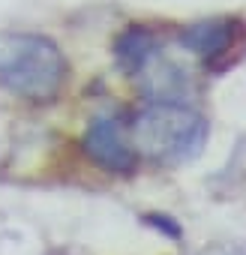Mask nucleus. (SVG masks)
Listing matches in <instances>:
<instances>
[{
  "label": "nucleus",
  "instance_id": "1",
  "mask_svg": "<svg viewBox=\"0 0 246 255\" xmlns=\"http://www.w3.org/2000/svg\"><path fill=\"white\" fill-rule=\"evenodd\" d=\"M0 81L15 96L51 102L66 81V60L51 39L18 33L0 42Z\"/></svg>",
  "mask_w": 246,
  "mask_h": 255
},
{
  "label": "nucleus",
  "instance_id": "2",
  "mask_svg": "<svg viewBox=\"0 0 246 255\" xmlns=\"http://www.w3.org/2000/svg\"><path fill=\"white\" fill-rule=\"evenodd\" d=\"M207 138V120L177 102H153L132 123V147L159 162L192 159Z\"/></svg>",
  "mask_w": 246,
  "mask_h": 255
},
{
  "label": "nucleus",
  "instance_id": "3",
  "mask_svg": "<svg viewBox=\"0 0 246 255\" xmlns=\"http://www.w3.org/2000/svg\"><path fill=\"white\" fill-rule=\"evenodd\" d=\"M84 147L93 156V162H99L108 171L129 174L135 168V150L126 144L123 126L114 117H96L90 123V129L84 135Z\"/></svg>",
  "mask_w": 246,
  "mask_h": 255
},
{
  "label": "nucleus",
  "instance_id": "4",
  "mask_svg": "<svg viewBox=\"0 0 246 255\" xmlns=\"http://www.w3.org/2000/svg\"><path fill=\"white\" fill-rule=\"evenodd\" d=\"M231 33H234L231 21H207V24L189 27L186 36H183V42H186L195 54H201L204 60H213L216 54H222V51L231 45Z\"/></svg>",
  "mask_w": 246,
  "mask_h": 255
},
{
  "label": "nucleus",
  "instance_id": "5",
  "mask_svg": "<svg viewBox=\"0 0 246 255\" xmlns=\"http://www.w3.org/2000/svg\"><path fill=\"white\" fill-rule=\"evenodd\" d=\"M117 48H120V57H123V60H129V63L138 69V66L150 57V36H147L144 30H129L126 36L120 39Z\"/></svg>",
  "mask_w": 246,
  "mask_h": 255
}]
</instances>
